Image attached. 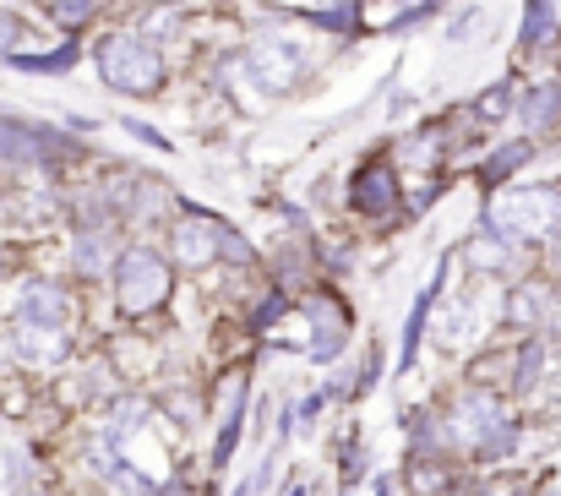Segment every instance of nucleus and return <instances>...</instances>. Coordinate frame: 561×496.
Returning a JSON list of instances; mask_svg holds the SVG:
<instances>
[{
	"mask_svg": "<svg viewBox=\"0 0 561 496\" xmlns=\"http://www.w3.org/2000/svg\"><path fill=\"white\" fill-rule=\"evenodd\" d=\"M485 229H491L502 246H513V251L561 235V185H518V191H502V196L485 207Z\"/></svg>",
	"mask_w": 561,
	"mask_h": 496,
	"instance_id": "1",
	"label": "nucleus"
},
{
	"mask_svg": "<svg viewBox=\"0 0 561 496\" xmlns=\"http://www.w3.org/2000/svg\"><path fill=\"white\" fill-rule=\"evenodd\" d=\"M99 77L126 99H153L164 88V60L137 33H110L99 44Z\"/></svg>",
	"mask_w": 561,
	"mask_h": 496,
	"instance_id": "2",
	"label": "nucleus"
},
{
	"mask_svg": "<svg viewBox=\"0 0 561 496\" xmlns=\"http://www.w3.org/2000/svg\"><path fill=\"white\" fill-rule=\"evenodd\" d=\"M115 301L126 317H148L170 301V262L153 246H126L115 257Z\"/></svg>",
	"mask_w": 561,
	"mask_h": 496,
	"instance_id": "3",
	"label": "nucleus"
},
{
	"mask_svg": "<svg viewBox=\"0 0 561 496\" xmlns=\"http://www.w3.org/2000/svg\"><path fill=\"white\" fill-rule=\"evenodd\" d=\"M458 420H463V437H469L485 459H502V453H513V442H518V426L507 420L502 398H496V393H485V387L463 393Z\"/></svg>",
	"mask_w": 561,
	"mask_h": 496,
	"instance_id": "4",
	"label": "nucleus"
},
{
	"mask_svg": "<svg viewBox=\"0 0 561 496\" xmlns=\"http://www.w3.org/2000/svg\"><path fill=\"white\" fill-rule=\"evenodd\" d=\"M245 66H251V77H256L262 93H289L300 82V71H306V55L295 49V38L267 33V38H256L245 49Z\"/></svg>",
	"mask_w": 561,
	"mask_h": 496,
	"instance_id": "5",
	"label": "nucleus"
},
{
	"mask_svg": "<svg viewBox=\"0 0 561 496\" xmlns=\"http://www.w3.org/2000/svg\"><path fill=\"white\" fill-rule=\"evenodd\" d=\"M55 154H71V143L44 126H22V121L0 115V165H49Z\"/></svg>",
	"mask_w": 561,
	"mask_h": 496,
	"instance_id": "6",
	"label": "nucleus"
},
{
	"mask_svg": "<svg viewBox=\"0 0 561 496\" xmlns=\"http://www.w3.org/2000/svg\"><path fill=\"white\" fill-rule=\"evenodd\" d=\"M306 317H311V360H333L339 349H344V338H350V317H344V306L333 301V295H311L306 301Z\"/></svg>",
	"mask_w": 561,
	"mask_h": 496,
	"instance_id": "7",
	"label": "nucleus"
},
{
	"mask_svg": "<svg viewBox=\"0 0 561 496\" xmlns=\"http://www.w3.org/2000/svg\"><path fill=\"white\" fill-rule=\"evenodd\" d=\"M350 202H355L360 213H392V207H398V174H392V165L371 159V165L355 169V180H350Z\"/></svg>",
	"mask_w": 561,
	"mask_h": 496,
	"instance_id": "8",
	"label": "nucleus"
},
{
	"mask_svg": "<svg viewBox=\"0 0 561 496\" xmlns=\"http://www.w3.org/2000/svg\"><path fill=\"white\" fill-rule=\"evenodd\" d=\"M66 295L55 290V284H27L22 290V301H16V317H22V328H55L60 332V323H66Z\"/></svg>",
	"mask_w": 561,
	"mask_h": 496,
	"instance_id": "9",
	"label": "nucleus"
},
{
	"mask_svg": "<svg viewBox=\"0 0 561 496\" xmlns=\"http://www.w3.org/2000/svg\"><path fill=\"white\" fill-rule=\"evenodd\" d=\"M551 312H557V290H546V284H518L507 301V323L524 332H540L551 323Z\"/></svg>",
	"mask_w": 561,
	"mask_h": 496,
	"instance_id": "10",
	"label": "nucleus"
},
{
	"mask_svg": "<svg viewBox=\"0 0 561 496\" xmlns=\"http://www.w3.org/2000/svg\"><path fill=\"white\" fill-rule=\"evenodd\" d=\"M213 257H218V246H213V218H207V213H186V218L175 224V262L202 268V262H213Z\"/></svg>",
	"mask_w": 561,
	"mask_h": 496,
	"instance_id": "11",
	"label": "nucleus"
},
{
	"mask_svg": "<svg viewBox=\"0 0 561 496\" xmlns=\"http://www.w3.org/2000/svg\"><path fill=\"white\" fill-rule=\"evenodd\" d=\"M561 38V0H529L524 5V33H518V44L524 49H540V44H551Z\"/></svg>",
	"mask_w": 561,
	"mask_h": 496,
	"instance_id": "12",
	"label": "nucleus"
},
{
	"mask_svg": "<svg viewBox=\"0 0 561 496\" xmlns=\"http://www.w3.org/2000/svg\"><path fill=\"white\" fill-rule=\"evenodd\" d=\"M110 257H115V246H110V235L104 229H88V235H77V251H71V262H77V273H104L110 268Z\"/></svg>",
	"mask_w": 561,
	"mask_h": 496,
	"instance_id": "13",
	"label": "nucleus"
},
{
	"mask_svg": "<svg viewBox=\"0 0 561 496\" xmlns=\"http://www.w3.org/2000/svg\"><path fill=\"white\" fill-rule=\"evenodd\" d=\"M463 257H469V268H474V273H502V268L513 262V246H502V240L485 229V235H474V240L463 246Z\"/></svg>",
	"mask_w": 561,
	"mask_h": 496,
	"instance_id": "14",
	"label": "nucleus"
},
{
	"mask_svg": "<svg viewBox=\"0 0 561 496\" xmlns=\"http://www.w3.org/2000/svg\"><path fill=\"white\" fill-rule=\"evenodd\" d=\"M442 279H447V268H436V279H431V290L414 301V312H409V328H403V365L414 360V349H420V332H425V317H431V306H436V290H442Z\"/></svg>",
	"mask_w": 561,
	"mask_h": 496,
	"instance_id": "15",
	"label": "nucleus"
},
{
	"mask_svg": "<svg viewBox=\"0 0 561 496\" xmlns=\"http://www.w3.org/2000/svg\"><path fill=\"white\" fill-rule=\"evenodd\" d=\"M16 71H38V77H55V71H66V66H77V44H66V49H55V55H5Z\"/></svg>",
	"mask_w": 561,
	"mask_h": 496,
	"instance_id": "16",
	"label": "nucleus"
},
{
	"mask_svg": "<svg viewBox=\"0 0 561 496\" xmlns=\"http://www.w3.org/2000/svg\"><path fill=\"white\" fill-rule=\"evenodd\" d=\"M513 99H518V93H513V77H507V82H496V88H485V93L474 99V115H480L485 126H491V121H507Z\"/></svg>",
	"mask_w": 561,
	"mask_h": 496,
	"instance_id": "17",
	"label": "nucleus"
},
{
	"mask_svg": "<svg viewBox=\"0 0 561 496\" xmlns=\"http://www.w3.org/2000/svg\"><path fill=\"white\" fill-rule=\"evenodd\" d=\"M16 349H22L27 360H55L66 343L55 338V328H22V332H16Z\"/></svg>",
	"mask_w": 561,
	"mask_h": 496,
	"instance_id": "18",
	"label": "nucleus"
},
{
	"mask_svg": "<svg viewBox=\"0 0 561 496\" xmlns=\"http://www.w3.org/2000/svg\"><path fill=\"white\" fill-rule=\"evenodd\" d=\"M529 154H535V143H513V148H502V154H496V165L480 169V180H485V185H496L507 169H524V165H529Z\"/></svg>",
	"mask_w": 561,
	"mask_h": 496,
	"instance_id": "19",
	"label": "nucleus"
},
{
	"mask_svg": "<svg viewBox=\"0 0 561 496\" xmlns=\"http://www.w3.org/2000/svg\"><path fill=\"white\" fill-rule=\"evenodd\" d=\"M175 27H181V11L175 5H159V11L142 16V44L153 49V38H175Z\"/></svg>",
	"mask_w": 561,
	"mask_h": 496,
	"instance_id": "20",
	"label": "nucleus"
},
{
	"mask_svg": "<svg viewBox=\"0 0 561 496\" xmlns=\"http://www.w3.org/2000/svg\"><path fill=\"white\" fill-rule=\"evenodd\" d=\"M213 240H218V251H224L229 262H251V246H245V240H240V235H234L224 218H213Z\"/></svg>",
	"mask_w": 561,
	"mask_h": 496,
	"instance_id": "21",
	"label": "nucleus"
},
{
	"mask_svg": "<svg viewBox=\"0 0 561 496\" xmlns=\"http://www.w3.org/2000/svg\"><path fill=\"white\" fill-rule=\"evenodd\" d=\"M463 328H474V306H469V301H453V312L442 317V338H447V343H458Z\"/></svg>",
	"mask_w": 561,
	"mask_h": 496,
	"instance_id": "22",
	"label": "nucleus"
},
{
	"mask_svg": "<svg viewBox=\"0 0 561 496\" xmlns=\"http://www.w3.org/2000/svg\"><path fill=\"white\" fill-rule=\"evenodd\" d=\"M93 5H99V0H49V11H55V16L66 22V27L88 22V16H93Z\"/></svg>",
	"mask_w": 561,
	"mask_h": 496,
	"instance_id": "23",
	"label": "nucleus"
},
{
	"mask_svg": "<svg viewBox=\"0 0 561 496\" xmlns=\"http://www.w3.org/2000/svg\"><path fill=\"white\" fill-rule=\"evenodd\" d=\"M540 360H546V349H540V343H524V354H518V387H535Z\"/></svg>",
	"mask_w": 561,
	"mask_h": 496,
	"instance_id": "24",
	"label": "nucleus"
},
{
	"mask_svg": "<svg viewBox=\"0 0 561 496\" xmlns=\"http://www.w3.org/2000/svg\"><path fill=\"white\" fill-rule=\"evenodd\" d=\"M474 27H480V5H469V11H458V16H453V27H447V38H453V44H463V38H469Z\"/></svg>",
	"mask_w": 561,
	"mask_h": 496,
	"instance_id": "25",
	"label": "nucleus"
},
{
	"mask_svg": "<svg viewBox=\"0 0 561 496\" xmlns=\"http://www.w3.org/2000/svg\"><path fill=\"white\" fill-rule=\"evenodd\" d=\"M22 33H27V27H22V16H11V11H0V55H11Z\"/></svg>",
	"mask_w": 561,
	"mask_h": 496,
	"instance_id": "26",
	"label": "nucleus"
},
{
	"mask_svg": "<svg viewBox=\"0 0 561 496\" xmlns=\"http://www.w3.org/2000/svg\"><path fill=\"white\" fill-rule=\"evenodd\" d=\"M551 240H557V246H551V268L561 273V235H551Z\"/></svg>",
	"mask_w": 561,
	"mask_h": 496,
	"instance_id": "27",
	"label": "nucleus"
},
{
	"mask_svg": "<svg viewBox=\"0 0 561 496\" xmlns=\"http://www.w3.org/2000/svg\"><path fill=\"white\" fill-rule=\"evenodd\" d=\"M289 496H306V486H295V492H289Z\"/></svg>",
	"mask_w": 561,
	"mask_h": 496,
	"instance_id": "28",
	"label": "nucleus"
},
{
	"mask_svg": "<svg viewBox=\"0 0 561 496\" xmlns=\"http://www.w3.org/2000/svg\"><path fill=\"white\" fill-rule=\"evenodd\" d=\"M170 496H191V492H170Z\"/></svg>",
	"mask_w": 561,
	"mask_h": 496,
	"instance_id": "29",
	"label": "nucleus"
},
{
	"mask_svg": "<svg viewBox=\"0 0 561 496\" xmlns=\"http://www.w3.org/2000/svg\"><path fill=\"white\" fill-rule=\"evenodd\" d=\"M540 496H561V492H540Z\"/></svg>",
	"mask_w": 561,
	"mask_h": 496,
	"instance_id": "30",
	"label": "nucleus"
},
{
	"mask_svg": "<svg viewBox=\"0 0 561 496\" xmlns=\"http://www.w3.org/2000/svg\"><path fill=\"white\" fill-rule=\"evenodd\" d=\"M344 5H350V0H344Z\"/></svg>",
	"mask_w": 561,
	"mask_h": 496,
	"instance_id": "31",
	"label": "nucleus"
}]
</instances>
